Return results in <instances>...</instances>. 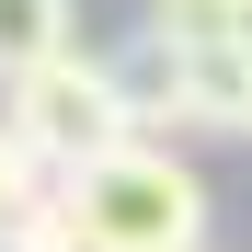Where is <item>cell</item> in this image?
<instances>
[{"label": "cell", "instance_id": "1", "mask_svg": "<svg viewBox=\"0 0 252 252\" xmlns=\"http://www.w3.org/2000/svg\"><path fill=\"white\" fill-rule=\"evenodd\" d=\"M58 206H69L80 252H206V218H218L206 172L184 149H160V138L92 149L80 172H58Z\"/></svg>", "mask_w": 252, "mask_h": 252}, {"label": "cell", "instance_id": "2", "mask_svg": "<svg viewBox=\"0 0 252 252\" xmlns=\"http://www.w3.org/2000/svg\"><path fill=\"white\" fill-rule=\"evenodd\" d=\"M0 126H12L46 172H80L92 149L138 138V126H126V103H115V80H103V46H58V58L0 69Z\"/></svg>", "mask_w": 252, "mask_h": 252}, {"label": "cell", "instance_id": "3", "mask_svg": "<svg viewBox=\"0 0 252 252\" xmlns=\"http://www.w3.org/2000/svg\"><path fill=\"white\" fill-rule=\"evenodd\" d=\"M103 80H115V103H126V126H184V46L160 23H138L126 46H103Z\"/></svg>", "mask_w": 252, "mask_h": 252}, {"label": "cell", "instance_id": "4", "mask_svg": "<svg viewBox=\"0 0 252 252\" xmlns=\"http://www.w3.org/2000/svg\"><path fill=\"white\" fill-rule=\"evenodd\" d=\"M69 23H80L69 0H0V69H23V58H58V46H80Z\"/></svg>", "mask_w": 252, "mask_h": 252}, {"label": "cell", "instance_id": "5", "mask_svg": "<svg viewBox=\"0 0 252 252\" xmlns=\"http://www.w3.org/2000/svg\"><path fill=\"white\" fill-rule=\"evenodd\" d=\"M0 252H80V241H69V206H58V184H46V195H23L12 218H0Z\"/></svg>", "mask_w": 252, "mask_h": 252}, {"label": "cell", "instance_id": "6", "mask_svg": "<svg viewBox=\"0 0 252 252\" xmlns=\"http://www.w3.org/2000/svg\"><path fill=\"white\" fill-rule=\"evenodd\" d=\"M46 184H58V172H46V160H34V149L12 138V126H0V218H12L23 195H46Z\"/></svg>", "mask_w": 252, "mask_h": 252}, {"label": "cell", "instance_id": "7", "mask_svg": "<svg viewBox=\"0 0 252 252\" xmlns=\"http://www.w3.org/2000/svg\"><path fill=\"white\" fill-rule=\"evenodd\" d=\"M218 46H229V58H252V0H218Z\"/></svg>", "mask_w": 252, "mask_h": 252}, {"label": "cell", "instance_id": "8", "mask_svg": "<svg viewBox=\"0 0 252 252\" xmlns=\"http://www.w3.org/2000/svg\"><path fill=\"white\" fill-rule=\"evenodd\" d=\"M241 138H252V115H241Z\"/></svg>", "mask_w": 252, "mask_h": 252}]
</instances>
